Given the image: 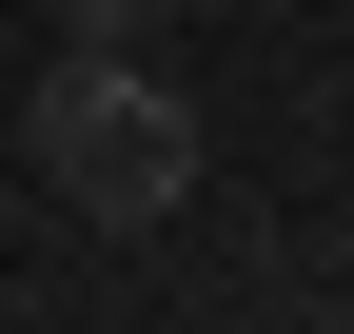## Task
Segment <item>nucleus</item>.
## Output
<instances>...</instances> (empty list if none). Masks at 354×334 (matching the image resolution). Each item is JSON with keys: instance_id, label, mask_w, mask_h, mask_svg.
Returning <instances> with one entry per match:
<instances>
[{"instance_id": "f257e3e1", "label": "nucleus", "mask_w": 354, "mask_h": 334, "mask_svg": "<svg viewBox=\"0 0 354 334\" xmlns=\"http://www.w3.org/2000/svg\"><path fill=\"white\" fill-rule=\"evenodd\" d=\"M39 177H59V217L138 236V217L197 197V118H177L158 79H118V39H99V59H59V99H39Z\"/></svg>"}, {"instance_id": "f03ea898", "label": "nucleus", "mask_w": 354, "mask_h": 334, "mask_svg": "<svg viewBox=\"0 0 354 334\" xmlns=\"http://www.w3.org/2000/svg\"><path fill=\"white\" fill-rule=\"evenodd\" d=\"M79 20H99V39H118V20H138V0H79Z\"/></svg>"}]
</instances>
